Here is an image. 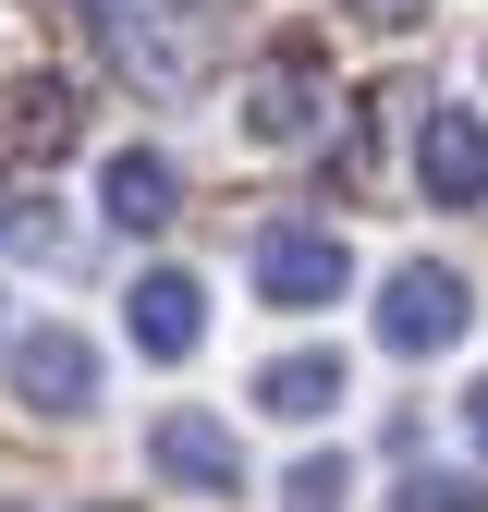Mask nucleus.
Here are the masks:
<instances>
[{
  "mask_svg": "<svg viewBox=\"0 0 488 512\" xmlns=\"http://www.w3.org/2000/svg\"><path fill=\"white\" fill-rule=\"evenodd\" d=\"M342 293H354V244H342L330 220H269V232H257V305L318 317V305H342Z\"/></svg>",
  "mask_w": 488,
  "mask_h": 512,
  "instance_id": "f257e3e1",
  "label": "nucleus"
},
{
  "mask_svg": "<svg viewBox=\"0 0 488 512\" xmlns=\"http://www.w3.org/2000/svg\"><path fill=\"white\" fill-rule=\"evenodd\" d=\"M318 110H330V61L318 49H269L257 61V74H244V135H257V147H305V135H318Z\"/></svg>",
  "mask_w": 488,
  "mask_h": 512,
  "instance_id": "f03ea898",
  "label": "nucleus"
},
{
  "mask_svg": "<svg viewBox=\"0 0 488 512\" xmlns=\"http://www.w3.org/2000/svg\"><path fill=\"white\" fill-rule=\"evenodd\" d=\"M415 196L488 208V110H415Z\"/></svg>",
  "mask_w": 488,
  "mask_h": 512,
  "instance_id": "7ed1b4c3",
  "label": "nucleus"
},
{
  "mask_svg": "<svg viewBox=\"0 0 488 512\" xmlns=\"http://www.w3.org/2000/svg\"><path fill=\"white\" fill-rule=\"evenodd\" d=\"M464 317H476V293L415 256V269H391V293H379V342H391V354H452Z\"/></svg>",
  "mask_w": 488,
  "mask_h": 512,
  "instance_id": "20e7f679",
  "label": "nucleus"
},
{
  "mask_svg": "<svg viewBox=\"0 0 488 512\" xmlns=\"http://www.w3.org/2000/svg\"><path fill=\"white\" fill-rule=\"evenodd\" d=\"M147 464H159L171 488H196V500H244V439H232L220 415H196V403H171V415L147 427Z\"/></svg>",
  "mask_w": 488,
  "mask_h": 512,
  "instance_id": "39448f33",
  "label": "nucleus"
},
{
  "mask_svg": "<svg viewBox=\"0 0 488 512\" xmlns=\"http://www.w3.org/2000/svg\"><path fill=\"white\" fill-rule=\"evenodd\" d=\"M110 49H122V74L159 86V98H196V86H208V25H196V13H122Z\"/></svg>",
  "mask_w": 488,
  "mask_h": 512,
  "instance_id": "423d86ee",
  "label": "nucleus"
},
{
  "mask_svg": "<svg viewBox=\"0 0 488 512\" xmlns=\"http://www.w3.org/2000/svg\"><path fill=\"white\" fill-rule=\"evenodd\" d=\"M13 391H25L37 415H86V403H98V354L61 330V317H37V330H13Z\"/></svg>",
  "mask_w": 488,
  "mask_h": 512,
  "instance_id": "0eeeda50",
  "label": "nucleus"
},
{
  "mask_svg": "<svg viewBox=\"0 0 488 512\" xmlns=\"http://www.w3.org/2000/svg\"><path fill=\"white\" fill-rule=\"evenodd\" d=\"M122 330H135V354L183 366V354H196V330H208V293H196V269H147L135 293H122Z\"/></svg>",
  "mask_w": 488,
  "mask_h": 512,
  "instance_id": "6e6552de",
  "label": "nucleus"
},
{
  "mask_svg": "<svg viewBox=\"0 0 488 512\" xmlns=\"http://www.w3.org/2000/svg\"><path fill=\"white\" fill-rule=\"evenodd\" d=\"M86 135V110H74V86L61 74H25L13 98H0V159H25V171H49L61 147Z\"/></svg>",
  "mask_w": 488,
  "mask_h": 512,
  "instance_id": "1a4fd4ad",
  "label": "nucleus"
},
{
  "mask_svg": "<svg viewBox=\"0 0 488 512\" xmlns=\"http://www.w3.org/2000/svg\"><path fill=\"white\" fill-rule=\"evenodd\" d=\"M171 196H183V171H171L159 147H110V171H98L110 232H159V220H171Z\"/></svg>",
  "mask_w": 488,
  "mask_h": 512,
  "instance_id": "9d476101",
  "label": "nucleus"
},
{
  "mask_svg": "<svg viewBox=\"0 0 488 512\" xmlns=\"http://www.w3.org/2000/svg\"><path fill=\"white\" fill-rule=\"evenodd\" d=\"M257 403H269L281 427H318V415L342 403V354H281V366H257Z\"/></svg>",
  "mask_w": 488,
  "mask_h": 512,
  "instance_id": "9b49d317",
  "label": "nucleus"
},
{
  "mask_svg": "<svg viewBox=\"0 0 488 512\" xmlns=\"http://www.w3.org/2000/svg\"><path fill=\"white\" fill-rule=\"evenodd\" d=\"M403 110H440V98H415V86L354 98V122H342V196H366V183H379V147H391V122H403Z\"/></svg>",
  "mask_w": 488,
  "mask_h": 512,
  "instance_id": "f8f14e48",
  "label": "nucleus"
},
{
  "mask_svg": "<svg viewBox=\"0 0 488 512\" xmlns=\"http://www.w3.org/2000/svg\"><path fill=\"white\" fill-rule=\"evenodd\" d=\"M391 512H488V488H476V476H452V464H440V476L415 464V476L391 488Z\"/></svg>",
  "mask_w": 488,
  "mask_h": 512,
  "instance_id": "ddd939ff",
  "label": "nucleus"
},
{
  "mask_svg": "<svg viewBox=\"0 0 488 512\" xmlns=\"http://www.w3.org/2000/svg\"><path fill=\"white\" fill-rule=\"evenodd\" d=\"M342 488H354L342 452H305V464H293V512H342Z\"/></svg>",
  "mask_w": 488,
  "mask_h": 512,
  "instance_id": "4468645a",
  "label": "nucleus"
},
{
  "mask_svg": "<svg viewBox=\"0 0 488 512\" xmlns=\"http://www.w3.org/2000/svg\"><path fill=\"white\" fill-rule=\"evenodd\" d=\"M0 244H61V232H49V196H25V183H0Z\"/></svg>",
  "mask_w": 488,
  "mask_h": 512,
  "instance_id": "2eb2a0df",
  "label": "nucleus"
},
{
  "mask_svg": "<svg viewBox=\"0 0 488 512\" xmlns=\"http://www.w3.org/2000/svg\"><path fill=\"white\" fill-rule=\"evenodd\" d=\"M354 13L379 25V37H403V25H427V0H354Z\"/></svg>",
  "mask_w": 488,
  "mask_h": 512,
  "instance_id": "dca6fc26",
  "label": "nucleus"
},
{
  "mask_svg": "<svg viewBox=\"0 0 488 512\" xmlns=\"http://www.w3.org/2000/svg\"><path fill=\"white\" fill-rule=\"evenodd\" d=\"M464 439H476V452H488V378H476V391H464Z\"/></svg>",
  "mask_w": 488,
  "mask_h": 512,
  "instance_id": "f3484780",
  "label": "nucleus"
},
{
  "mask_svg": "<svg viewBox=\"0 0 488 512\" xmlns=\"http://www.w3.org/2000/svg\"><path fill=\"white\" fill-rule=\"evenodd\" d=\"M183 13H196V25H220V13H232V0H183Z\"/></svg>",
  "mask_w": 488,
  "mask_h": 512,
  "instance_id": "a211bd4d",
  "label": "nucleus"
},
{
  "mask_svg": "<svg viewBox=\"0 0 488 512\" xmlns=\"http://www.w3.org/2000/svg\"><path fill=\"white\" fill-rule=\"evenodd\" d=\"M0 512H25V500H0Z\"/></svg>",
  "mask_w": 488,
  "mask_h": 512,
  "instance_id": "6ab92c4d",
  "label": "nucleus"
},
{
  "mask_svg": "<svg viewBox=\"0 0 488 512\" xmlns=\"http://www.w3.org/2000/svg\"><path fill=\"white\" fill-rule=\"evenodd\" d=\"M98 512H122V500H98Z\"/></svg>",
  "mask_w": 488,
  "mask_h": 512,
  "instance_id": "aec40b11",
  "label": "nucleus"
}]
</instances>
